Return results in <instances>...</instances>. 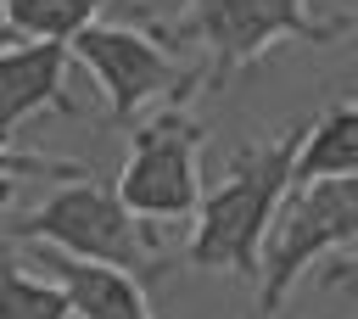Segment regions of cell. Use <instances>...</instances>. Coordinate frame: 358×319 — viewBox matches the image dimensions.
Returning <instances> with one entry per match:
<instances>
[{"label": "cell", "instance_id": "cell-1", "mask_svg": "<svg viewBox=\"0 0 358 319\" xmlns=\"http://www.w3.org/2000/svg\"><path fill=\"white\" fill-rule=\"evenodd\" d=\"M302 134H308V123H296V129H285V134H274L263 146L235 151L229 173L196 207V229H190V246H185V257L196 269L257 280L263 241H268V224H274V213H280V201L291 190Z\"/></svg>", "mask_w": 358, "mask_h": 319}, {"label": "cell", "instance_id": "cell-2", "mask_svg": "<svg viewBox=\"0 0 358 319\" xmlns=\"http://www.w3.org/2000/svg\"><path fill=\"white\" fill-rule=\"evenodd\" d=\"M6 235H11V241L62 246V252H73V257L117 263V269H129V274H140V280L162 269L151 218H140L117 190L95 185V173L62 179V190H50L28 218L6 224Z\"/></svg>", "mask_w": 358, "mask_h": 319}, {"label": "cell", "instance_id": "cell-3", "mask_svg": "<svg viewBox=\"0 0 358 319\" xmlns=\"http://www.w3.org/2000/svg\"><path fill=\"white\" fill-rule=\"evenodd\" d=\"M358 241V173L341 179H291L268 241H263V269H257V308L274 313L285 291L296 285L302 269L319 257L341 252Z\"/></svg>", "mask_w": 358, "mask_h": 319}, {"label": "cell", "instance_id": "cell-4", "mask_svg": "<svg viewBox=\"0 0 358 319\" xmlns=\"http://www.w3.org/2000/svg\"><path fill=\"white\" fill-rule=\"evenodd\" d=\"M347 28H352L347 17L319 22L308 11V0H190L185 17H173L162 34L179 45H201L213 56V78H229V73L263 62L280 39L330 45Z\"/></svg>", "mask_w": 358, "mask_h": 319}, {"label": "cell", "instance_id": "cell-5", "mask_svg": "<svg viewBox=\"0 0 358 319\" xmlns=\"http://www.w3.org/2000/svg\"><path fill=\"white\" fill-rule=\"evenodd\" d=\"M67 50H73V62L101 84L112 123H129L151 95L185 101L190 84H196V73H185L157 34L129 28V22H90L84 34L67 39Z\"/></svg>", "mask_w": 358, "mask_h": 319}, {"label": "cell", "instance_id": "cell-6", "mask_svg": "<svg viewBox=\"0 0 358 319\" xmlns=\"http://www.w3.org/2000/svg\"><path fill=\"white\" fill-rule=\"evenodd\" d=\"M117 196L151 224L157 218H190L201 207V123H190L179 112V101L134 129Z\"/></svg>", "mask_w": 358, "mask_h": 319}, {"label": "cell", "instance_id": "cell-7", "mask_svg": "<svg viewBox=\"0 0 358 319\" xmlns=\"http://www.w3.org/2000/svg\"><path fill=\"white\" fill-rule=\"evenodd\" d=\"M67 62L73 50L56 45V39H22L11 50H0V140L17 134L22 118L34 112H78L73 95H67Z\"/></svg>", "mask_w": 358, "mask_h": 319}, {"label": "cell", "instance_id": "cell-8", "mask_svg": "<svg viewBox=\"0 0 358 319\" xmlns=\"http://www.w3.org/2000/svg\"><path fill=\"white\" fill-rule=\"evenodd\" d=\"M34 263L73 297V319H157L145 302V280L117 269V263L73 257V252L39 246V241H34Z\"/></svg>", "mask_w": 358, "mask_h": 319}, {"label": "cell", "instance_id": "cell-9", "mask_svg": "<svg viewBox=\"0 0 358 319\" xmlns=\"http://www.w3.org/2000/svg\"><path fill=\"white\" fill-rule=\"evenodd\" d=\"M358 173V101H336L319 123H308L291 179H341Z\"/></svg>", "mask_w": 358, "mask_h": 319}, {"label": "cell", "instance_id": "cell-10", "mask_svg": "<svg viewBox=\"0 0 358 319\" xmlns=\"http://www.w3.org/2000/svg\"><path fill=\"white\" fill-rule=\"evenodd\" d=\"M101 11H106V0H0V17L22 39H56V45H67L90 22H101Z\"/></svg>", "mask_w": 358, "mask_h": 319}, {"label": "cell", "instance_id": "cell-11", "mask_svg": "<svg viewBox=\"0 0 358 319\" xmlns=\"http://www.w3.org/2000/svg\"><path fill=\"white\" fill-rule=\"evenodd\" d=\"M0 319H73V297L45 274H22L11 252H0Z\"/></svg>", "mask_w": 358, "mask_h": 319}, {"label": "cell", "instance_id": "cell-12", "mask_svg": "<svg viewBox=\"0 0 358 319\" xmlns=\"http://www.w3.org/2000/svg\"><path fill=\"white\" fill-rule=\"evenodd\" d=\"M90 168L78 162H56V157H39V151H17L11 140H0V179H84Z\"/></svg>", "mask_w": 358, "mask_h": 319}, {"label": "cell", "instance_id": "cell-13", "mask_svg": "<svg viewBox=\"0 0 358 319\" xmlns=\"http://www.w3.org/2000/svg\"><path fill=\"white\" fill-rule=\"evenodd\" d=\"M319 285H330V291H358V252H352V257H336V263L319 274Z\"/></svg>", "mask_w": 358, "mask_h": 319}, {"label": "cell", "instance_id": "cell-14", "mask_svg": "<svg viewBox=\"0 0 358 319\" xmlns=\"http://www.w3.org/2000/svg\"><path fill=\"white\" fill-rule=\"evenodd\" d=\"M11 45H22V34H17V28L0 17V50H11Z\"/></svg>", "mask_w": 358, "mask_h": 319}, {"label": "cell", "instance_id": "cell-15", "mask_svg": "<svg viewBox=\"0 0 358 319\" xmlns=\"http://www.w3.org/2000/svg\"><path fill=\"white\" fill-rule=\"evenodd\" d=\"M11 196H17V179H0V213L11 207Z\"/></svg>", "mask_w": 358, "mask_h": 319}]
</instances>
